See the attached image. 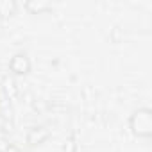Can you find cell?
Returning a JSON list of instances; mask_svg holds the SVG:
<instances>
[{"label": "cell", "mask_w": 152, "mask_h": 152, "mask_svg": "<svg viewBox=\"0 0 152 152\" xmlns=\"http://www.w3.org/2000/svg\"><path fill=\"white\" fill-rule=\"evenodd\" d=\"M129 129L132 136L148 140L152 138V109L150 107H138L129 116Z\"/></svg>", "instance_id": "1"}, {"label": "cell", "mask_w": 152, "mask_h": 152, "mask_svg": "<svg viewBox=\"0 0 152 152\" xmlns=\"http://www.w3.org/2000/svg\"><path fill=\"white\" fill-rule=\"evenodd\" d=\"M9 70L13 75H27L31 72V59L27 57V54L23 52L15 54L9 61Z\"/></svg>", "instance_id": "2"}, {"label": "cell", "mask_w": 152, "mask_h": 152, "mask_svg": "<svg viewBox=\"0 0 152 152\" xmlns=\"http://www.w3.org/2000/svg\"><path fill=\"white\" fill-rule=\"evenodd\" d=\"M50 136V131L47 127H32L27 132V145L29 147H38L41 143H45Z\"/></svg>", "instance_id": "3"}, {"label": "cell", "mask_w": 152, "mask_h": 152, "mask_svg": "<svg viewBox=\"0 0 152 152\" xmlns=\"http://www.w3.org/2000/svg\"><path fill=\"white\" fill-rule=\"evenodd\" d=\"M23 7L29 15H43V13L52 11V4L47 2V0H27Z\"/></svg>", "instance_id": "4"}, {"label": "cell", "mask_w": 152, "mask_h": 152, "mask_svg": "<svg viewBox=\"0 0 152 152\" xmlns=\"http://www.w3.org/2000/svg\"><path fill=\"white\" fill-rule=\"evenodd\" d=\"M16 11V2L15 0H0V16H13Z\"/></svg>", "instance_id": "5"}, {"label": "cell", "mask_w": 152, "mask_h": 152, "mask_svg": "<svg viewBox=\"0 0 152 152\" xmlns=\"http://www.w3.org/2000/svg\"><path fill=\"white\" fill-rule=\"evenodd\" d=\"M73 150H75V143L72 140H68L66 145H64V152H73Z\"/></svg>", "instance_id": "6"}, {"label": "cell", "mask_w": 152, "mask_h": 152, "mask_svg": "<svg viewBox=\"0 0 152 152\" xmlns=\"http://www.w3.org/2000/svg\"><path fill=\"white\" fill-rule=\"evenodd\" d=\"M7 147H9V143H6V141H0V152H6V150H7Z\"/></svg>", "instance_id": "7"}, {"label": "cell", "mask_w": 152, "mask_h": 152, "mask_svg": "<svg viewBox=\"0 0 152 152\" xmlns=\"http://www.w3.org/2000/svg\"><path fill=\"white\" fill-rule=\"evenodd\" d=\"M6 152H20V148H18V147H15V145H9Z\"/></svg>", "instance_id": "8"}]
</instances>
